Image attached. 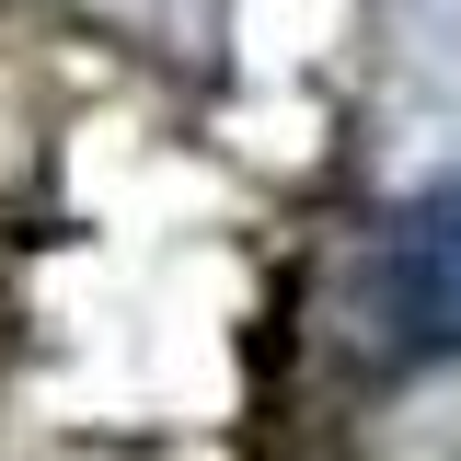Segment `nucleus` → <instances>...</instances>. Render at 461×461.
Segmentation results:
<instances>
[{
	"mask_svg": "<svg viewBox=\"0 0 461 461\" xmlns=\"http://www.w3.org/2000/svg\"><path fill=\"white\" fill-rule=\"evenodd\" d=\"M357 323H369V346L393 369H450L461 357V173L415 185L393 220L369 230Z\"/></svg>",
	"mask_w": 461,
	"mask_h": 461,
	"instance_id": "f257e3e1",
	"label": "nucleus"
}]
</instances>
